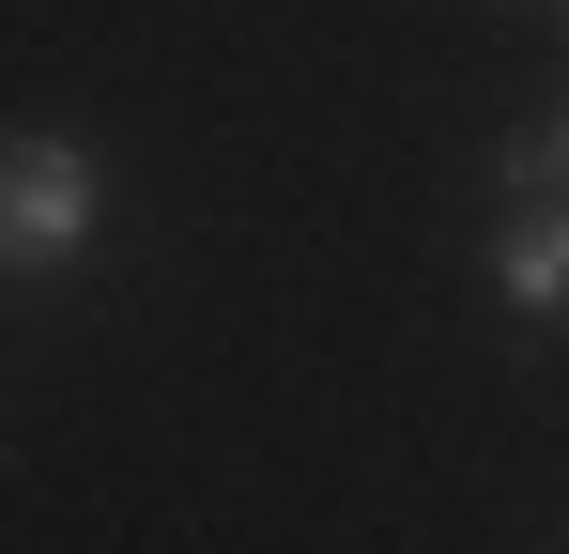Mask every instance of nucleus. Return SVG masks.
<instances>
[{
    "label": "nucleus",
    "mask_w": 569,
    "mask_h": 554,
    "mask_svg": "<svg viewBox=\"0 0 569 554\" xmlns=\"http://www.w3.org/2000/svg\"><path fill=\"white\" fill-rule=\"evenodd\" d=\"M78 247H93V155L0 139V263H78Z\"/></svg>",
    "instance_id": "obj_1"
},
{
    "label": "nucleus",
    "mask_w": 569,
    "mask_h": 554,
    "mask_svg": "<svg viewBox=\"0 0 569 554\" xmlns=\"http://www.w3.org/2000/svg\"><path fill=\"white\" fill-rule=\"evenodd\" d=\"M492 293H508L523 324H555V308H569V200H555V216H508V231H492Z\"/></svg>",
    "instance_id": "obj_2"
},
{
    "label": "nucleus",
    "mask_w": 569,
    "mask_h": 554,
    "mask_svg": "<svg viewBox=\"0 0 569 554\" xmlns=\"http://www.w3.org/2000/svg\"><path fill=\"white\" fill-rule=\"evenodd\" d=\"M555 185H569V123H555Z\"/></svg>",
    "instance_id": "obj_3"
}]
</instances>
